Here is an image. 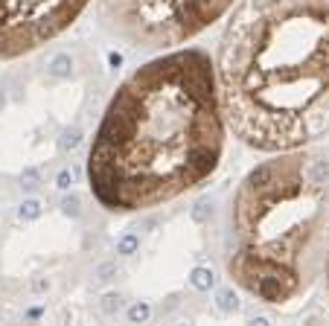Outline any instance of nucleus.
<instances>
[{
  "label": "nucleus",
  "mask_w": 329,
  "mask_h": 326,
  "mask_svg": "<svg viewBox=\"0 0 329 326\" xmlns=\"http://www.w3.org/2000/svg\"><path fill=\"white\" fill-rule=\"evenodd\" d=\"M239 0H99V21L140 53H166L222 21Z\"/></svg>",
  "instance_id": "20e7f679"
},
{
  "label": "nucleus",
  "mask_w": 329,
  "mask_h": 326,
  "mask_svg": "<svg viewBox=\"0 0 329 326\" xmlns=\"http://www.w3.org/2000/svg\"><path fill=\"white\" fill-rule=\"evenodd\" d=\"M323 274H326V294H329V259H326V271Z\"/></svg>",
  "instance_id": "423d86ee"
},
{
  "label": "nucleus",
  "mask_w": 329,
  "mask_h": 326,
  "mask_svg": "<svg viewBox=\"0 0 329 326\" xmlns=\"http://www.w3.org/2000/svg\"><path fill=\"white\" fill-rule=\"evenodd\" d=\"M227 131L257 151L329 134V0H239L216 58Z\"/></svg>",
  "instance_id": "f03ea898"
},
{
  "label": "nucleus",
  "mask_w": 329,
  "mask_h": 326,
  "mask_svg": "<svg viewBox=\"0 0 329 326\" xmlns=\"http://www.w3.org/2000/svg\"><path fill=\"white\" fill-rule=\"evenodd\" d=\"M91 0H0V61H15L59 38Z\"/></svg>",
  "instance_id": "39448f33"
},
{
  "label": "nucleus",
  "mask_w": 329,
  "mask_h": 326,
  "mask_svg": "<svg viewBox=\"0 0 329 326\" xmlns=\"http://www.w3.org/2000/svg\"><path fill=\"white\" fill-rule=\"evenodd\" d=\"M213 58L166 50L117 88L88 154V184L111 213H143L198 189L224 154Z\"/></svg>",
  "instance_id": "f257e3e1"
},
{
  "label": "nucleus",
  "mask_w": 329,
  "mask_h": 326,
  "mask_svg": "<svg viewBox=\"0 0 329 326\" xmlns=\"http://www.w3.org/2000/svg\"><path fill=\"white\" fill-rule=\"evenodd\" d=\"M329 259V149L271 151L230 198L224 268L242 291L292 309L312 291Z\"/></svg>",
  "instance_id": "7ed1b4c3"
}]
</instances>
